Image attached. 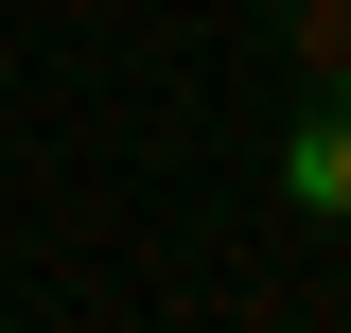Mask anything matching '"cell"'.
Segmentation results:
<instances>
[{"mask_svg": "<svg viewBox=\"0 0 351 333\" xmlns=\"http://www.w3.org/2000/svg\"><path fill=\"white\" fill-rule=\"evenodd\" d=\"M281 193H299V210H334V228H351V88H316L299 123H281Z\"/></svg>", "mask_w": 351, "mask_h": 333, "instance_id": "6da1fadb", "label": "cell"}, {"mask_svg": "<svg viewBox=\"0 0 351 333\" xmlns=\"http://www.w3.org/2000/svg\"><path fill=\"white\" fill-rule=\"evenodd\" d=\"M281 53H299L316 88H351V0H281Z\"/></svg>", "mask_w": 351, "mask_h": 333, "instance_id": "7a4b0ae2", "label": "cell"}]
</instances>
